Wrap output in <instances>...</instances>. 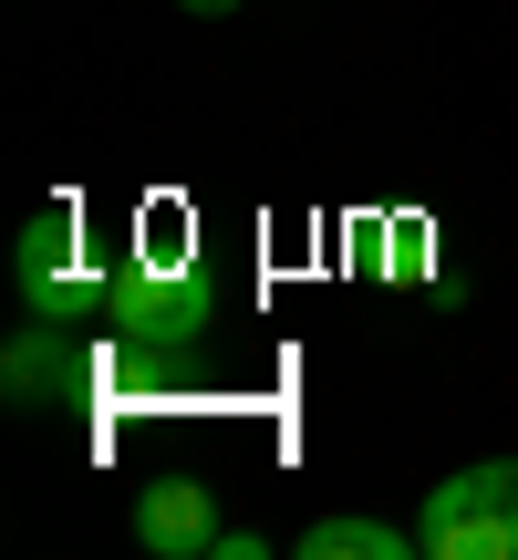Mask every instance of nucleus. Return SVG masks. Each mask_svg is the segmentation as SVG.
<instances>
[{"label":"nucleus","instance_id":"obj_7","mask_svg":"<svg viewBox=\"0 0 518 560\" xmlns=\"http://www.w3.org/2000/svg\"><path fill=\"white\" fill-rule=\"evenodd\" d=\"M177 11H198V21H219V11H239V0H177Z\"/></svg>","mask_w":518,"mask_h":560},{"label":"nucleus","instance_id":"obj_5","mask_svg":"<svg viewBox=\"0 0 518 560\" xmlns=\"http://www.w3.org/2000/svg\"><path fill=\"white\" fill-rule=\"evenodd\" d=\"M0 395H11V405H73L83 395V342H73V322H32L21 342H0Z\"/></svg>","mask_w":518,"mask_h":560},{"label":"nucleus","instance_id":"obj_4","mask_svg":"<svg viewBox=\"0 0 518 560\" xmlns=\"http://www.w3.org/2000/svg\"><path fill=\"white\" fill-rule=\"evenodd\" d=\"M136 540L156 550V560H208L228 540V520H219V499H208L198 478H145V499H136Z\"/></svg>","mask_w":518,"mask_h":560},{"label":"nucleus","instance_id":"obj_3","mask_svg":"<svg viewBox=\"0 0 518 560\" xmlns=\"http://www.w3.org/2000/svg\"><path fill=\"white\" fill-rule=\"evenodd\" d=\"M11 280H21V312L32 322H83V312H104V291H115V280L83 270V219L73 208H42V219L21 229Z\"/></svg>","mask_w":518,"mask_h":560},{"label":"nucleus","instance_id":"obj_6","mask_svg":"<svg viewBox=\"0 0 518 560\" xmlns=\"http://www.w3.org/2000/svg\"><path fill=\"white\" fill-rule=\"evenodd\" d=\"M415 550V529L395 520H311L301 529V560H404Z\"/></svg>","mask_w":518,"mask_h":560},{"label":"nucleus","instance_id":"obj_1","mask_svg":"<svg viewBox=\"0 0 518 560\" xmlns=\"http://www.w3.org/2000/svg\"><path fill=\"white\" fill-rule=\"evenodd\" d=\"M104 322H115V342H125L136 363H177V353H198V342L219 332V291L198 280V260H187V240H177V219L156 229V249H136V260L115 270Z\"/></svg>","mask_w":518,"mask_h":560},{"label":"nucleus","instance_id":"obj_2","mask_svg":"<svg viewBox=\"0 0 518 560\" xmlns=\"http://www.w3.org/2000/svg\"><path fill=\"white\" fill-rule=\"evenodd\" d=\"M425 560H518V457H478L457 478H436V499L415 509Z\"/></svg>","mask_w":518,"mask_h":560}]
</instances>
